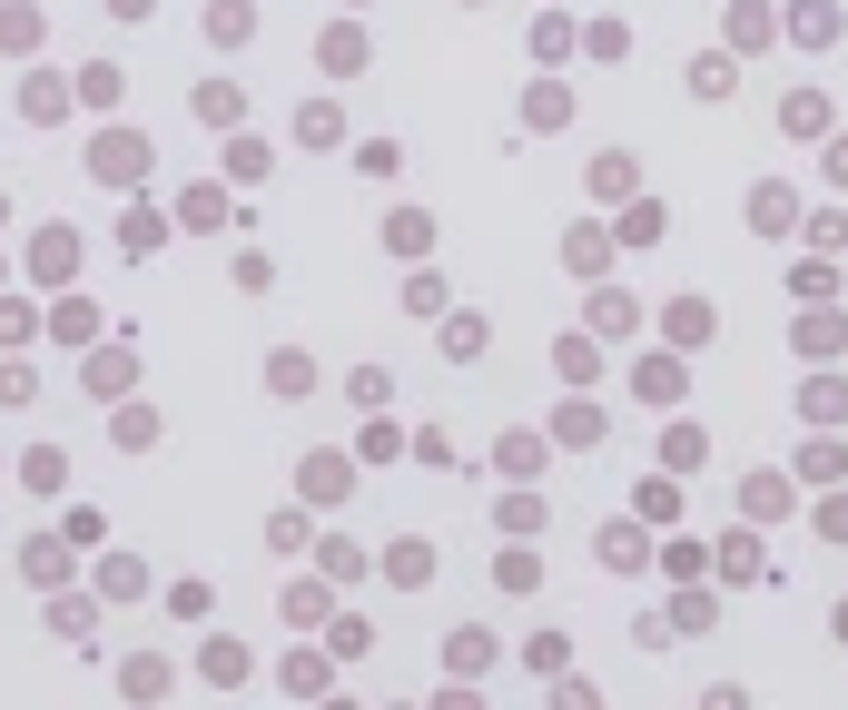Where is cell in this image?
<instances>
[{
    "instance_id": "1",
    "label": "cell",
    "mask_w": 848,
    "mask_h": 710,
    "mask_svg": "<svg viewBox=\"0 0 848 710\" xmlns=\"http://www.w3.org/2000/svg\"><path fill=\"white\" fill-rule=\"evenodd\" d=\"M641 395H651V405H681V365L651 355V365H641Z\"/></svg>"
},
{
    "instance_id": "2",
    "label": "cell",
    "mask_w": 848,
    "mask_h": 710,
    "mask_svg": "<svg viewBox=\"0 0 848 710\" xmlns=\"http://www.w3.org/2000/svg\"><path fill=\"white\" fill-rule=\"evenodd\" d=\"M89 168H99V178H139V139H99Z\"/></svg>"
},
{
    "instance_id": "3",
    "label": "cell",
    "mask_w": 848,
    "mask_h": 710,
    "mask_svg": "<svg viewBox=\"0 0 848 710\" xmlns=\"http://www.w3.org/2000/svg\"><path fill=\"white\" fill-rule=\"evenodd\" d=\"M434 572V543H395V582H424Z\"/></svg>"
}]
</instances>
